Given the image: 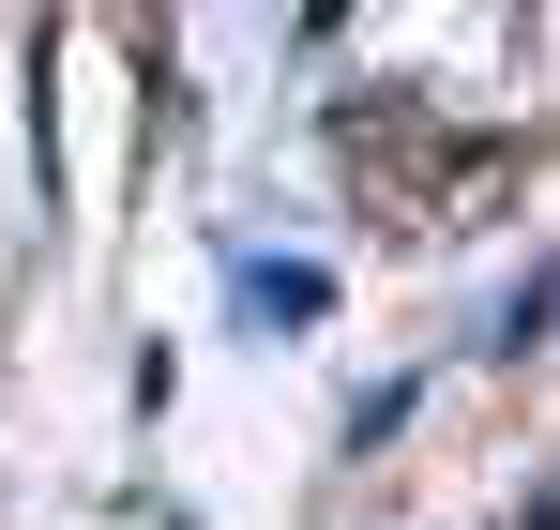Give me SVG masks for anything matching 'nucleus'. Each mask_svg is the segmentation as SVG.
<instances>
[{
	"instance_id": "nucleus-1",
	"label": "nucleus",
	"mask_w": 560,
	"mask_h": 530,
	"mask_svg": "<svg viewBox=\"0 0 560 530\" xmlns=\"http://www.w3.org/2000/svg\"><path fill=\"white\" fill-rule=\"evenodd\" d=\"M228 303H243V334H318V319H334V273L318 258H243Z\"/></svg>"
},
{
	"instance_id": "nucleus-2",
	"label": "nucleus",
	"mask_w": 560,
	"mask_h": 530,
	"mask_svg": "<svg viewBox=\"0 0 560 530\" xmlns=\"http://www.w3.org/2000/svg\"><path fill=\"white\" fill-rule=\"evenodd\" d=\"M515 530H560V500H530V516H515Z\"/></svg>"
}]
</instances>
